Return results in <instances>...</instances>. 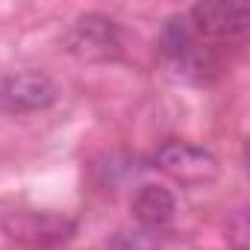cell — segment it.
<instances>
[{
  "label": "cell",
  "instance_id": "6da1fadb",
  "mask_svg": "<svg viewBox=\"0 0 250 250\" xmlns=\"http://www.w3.org/2000/svg\"><path fill=\"white\" fill-rule=\"evenodd\" d=\"M159 53L168 65V71L188 83H206L218 65L215 56L200 44V36L194 33L188 15H171L159 30Z\"/></svg>",
  "mask_w": 250,
  "mask_h": 250
},
{
  "label": "cell",
  "instance_id": "7a4b0ae2",
  "mask_svg": "<svg viewBox=\"0 0 250 250\" xmlns=\"http://www.w3.org/2000/svg\"><path fill=\"white\" fill-rule=\"evenodd\" d=\"M3 232L27 250H50L77 235V221L50 209H15L0 218Z\"/></svg>",
  "mask_w": 250,
  "mask_h": 250
},
{
  "label": "cell",
  "instance_id": "3957f363",
  "mask_svg": "<svg viewBox=\"0 0 250 250\" xmlns=\"http://www.w3.org/2000/svg\"><path fill=\"white\" fill-rule=\"evenodd\" d=\"M62 47L83 62H115L124 53L118 24L103 12H85L62 33Z\"/></svg>",
  "mask_w": 250,
  "mask_h": 250
},
{
  "label": "cell",
  "instance_id": "277c9868",
  "mask_svg": "<svg viewBox=\"0 0 250 250\" xmlns=\"http://www.w3.org/2000/svg\"><path fill=\"white\" fill-rule=\"evenodd\" d=\"M59 100V85L44 71H15L0 77V112L27 115L50 109Z\"/></svg>",
  "mask_w": 250,
  "mask_h": 250
},
{
  "label": "cell",
  "instance_id": "5b68a950",
  "mask_svg": "<svg viewBox=\"0 0 250 250\" xmlns=\"http://www.w3.org/2000/svg\"><path fill=\"white\" fill-rule=\"evenodd\" d=\"M153 165L183 186H203L218 177V159L209 150L180 139L159 145L153 153Z\"/></svg>",
  "mask_w": 250,
  "mask_h": 250
},
{
  "label": "cell",
  "instance_id": "8992f818",
  "mask_svg": "<svg viewBox=\"0 0 250 250\" xmlns=\"http://www.w3.org/2000/svg\"><path fill=\"white\" fill-rule=\"evenodd\" d=\"M188 21L197 36L232 39L250 27V9L244 3H197L191 6Z\"/></svg>",
  "mask_w": 250,
  "mask_h": 250
},
{
  "label": "cell",
  "instance_id": "52a82bcc",
  "mask_svg": "<svg viewBox=\"0 0 250 250\" xmlns=\"http://www.w3.org/2000/svg\"><path fill=\"white\" fill-rule=\"evenodd\" d=\"M133 218L145 227V229H162L174 221L177 215V200L174 194L165 188V186H156V183H147L142 186L136 194H133Z\"/></svg>",
  "mask_w": 250,
  "mask_h": 250
}]
</instances>
